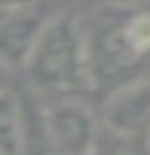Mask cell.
Returning <instances> with one entry per match:
<instances>
[{"label": "cell", "instance_id": "cell-1", "mask_svg": "<svg viewBox=\"0 0 150 155\" xmlns=\"http://www.w3.org/2000/svg\"><path fill=\"white\" fill-rule=\"evenodd\" d=\"M26 74L40 90L66 92L87 82L90 74V53L79 26L68 16L50 18L42 29L34 48Z\"/></svg>", "mask_w": 150, "mask_h": 155}, {"label": "cell", "instance_id": "cell-2", "mask_svg": "<svg viewBox=\"0 0 150 155\" xmlns=\"http://www.w3.org/2000/svg\"><path fill=\"white\" fill-rule=\"evenodd\" d=\"M50 147L61 155H95L100 142V126L87 105L58 103L42 113Z\"/></svg>", "mask_w": 150, "mask_h": 155}, {"label": "cell", "instance_id": "cell-3", "mask_svg": "<svg viewBox=\"0 0 150 155\" xmlns=\"http://www.w3.org/2000/svg\"><path fill=\"white\" fill-rule=\"evenodd\" d=\"M150 55V11H137L100 34V61L108 71L132 68Z\"/></svg>", "mask_w": 150, "mask_h": 155}, {"label": "cell", "instance_id": "cell-4", "mask_svg": "<svg viewBox=\"0 0 150 155\" xmlns=\"http://www.w3.org/2000/svg\"><path fill=\"white\" fill-rule=\"evenodd\" d=\"M45 24L48 21L34 8L8 11V16L0 18V66L26 68Z\"/></svg>", "mask_w": 150, "mask_h": 155}, {"label": "cell", "instance_id": "cell-5", "mask_svg": "<svg viewBox=\"0 0 150 155\" xmlns=\"http://www.w3.org/2000/svg\"><path fill=\"white\" fill-rule=\"evenodd\" d=\"M105 126L121 134L150 137V82L126 84L105 103Z\"/></svg>", "mask_w": 150, "mask_h": 155}, {"label": "cell", "instance_id": "cell-6", "mask_svg": "<svg viewBox=\"0 0 150 155\" xmlns=\"http://www.w3.org/2000/svg\"><path fill=\"white\" fill-rule=\"evenodd\" d=\"M26 153V121L21 103L11 90L0 87V155Z\"/></svg>", "mask_w": 150, "mask_h": 155}, {"label": "cell", "instance_id": "cell-7", "mask_svg": "<svg viewBox=\"0 0 150 155\" xmlns=\"http://www.w3.org/2000/svg\"><path fill=\"white\" fill-rule=\"evenodd\" d=\"M111 131V139L103 142L105 155H150V137H134V134H121V131Z\"/></svg>", "mask_w": 150, "mask_h": 155}, {"label": "cell", "instance_id": "cell-8", "mask_svg": "<svg viewBox=\"0 0 150 155\" xmlns=\"http://www.w3.org/2000/svg\"><path fill=\"white\" fill-rule=\"evenodd\" d=\"M37 0H0L3 11H18V8H32Z\"/></svg>", "mask_w": 150, "mask_h": 155}, {"label": "cell", "instance_id": "cell-9", "mask_svg": "<svg viewBox=\"0 0 150 155\" xmlns=\"http://www.w3.org/2000/svg\"><path fill=\"white\" fill-rule=\"evenodd\" d=\"M113 5L118 8H134V5H142V3H148V0H111Z\"/></svg>", "mask_w": 150, "mask_h": 155}, {"label": "cell", "instance_id": "cell-10", "mask_svg": "<svg viewBox=\"0 0 150 155\" xmlns=\"http://www.w3.org/2000/svg\"><path fill=\"white\" fill-rule=\"evenodd\" d=\"M0 68H3V66H0Z\"/></svg>", "mask_w": 150, "mask_h": 155}]
</instances>
